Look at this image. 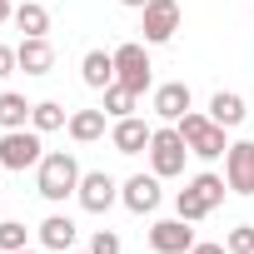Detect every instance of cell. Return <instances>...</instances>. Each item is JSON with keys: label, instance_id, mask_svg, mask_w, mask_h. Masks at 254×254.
<instances>
[{"label": "cell", "instance_id": "7", "mask_svg": "<svg viewBox=\"0 0 254 254\" xmlns=\"http://www.w3.org/2000/svg\"><path fill=\"white\" fill-rule=\"evenodd\" d=\"M185 25V10L180 0H150V5L140 10V30H145V45H170Z\"/></svg>", "mask_w": 254, "mask_h": 254}, {"label": "cell", "instance_id": "8", "mask_svg": "<svg viewBox=\"0 0 254 254\" xmlns=\"http://www.w3.org/2000/svg\"><path fill=\"white\" fill-rule=\"evenodd\" d=\"M75 199H80V209H85V214H105V209H115V204H120V180H115V175H105V170H85V175H80Z\"/></svg>", "mask_w": 254, "mask_h": 254}, {"label": "cell", "instance_id": "23", "mask_svg": "<svg viewBox=\"0 0 254 254\" xmlns=\"http://www.w3.org/2000/svg\"><path fill=\"white\" fill-rule=\"evenodd\" d=\"M0 249H5V254L30 249V229H25L20 219H0Z\"/></svg>", "mask_w": 254, "mask_h": 254}, {"label": "cell", "instance_id": "27", "mask_svg": "<svg viewBox=\"0 0 254 254\" xmlns=\"http://www.w3.org/2000/svg\"><path fill=\"white\" fill-rule=\"evenodd\" d=\"M190 254H229V249H224V244H209V239H204V244L194 239V249H190Z\"/></svg>", "mask_w": 254, "mask_h": 254}, {"label": "cell", "instance_id": "4", "mask_svg": "<svg viewBox=\"0 0 254 254\" xmlns=\"http://www.w3.org/2000/svg\"><path fill=\"white\" fill-rule=\"evenodd\" d=\"M115 80L130 85L135 95L155 90V65H150V45H145V40H125V45H115Z\"/></svg>", "mask_w": 254, "mask_h": 254}, {"label": "cell", "instance_id": "24", "mask_svg": "<svg viewBox=\"0 0 254 254\" xmlns=\"http://www.w3.org/2000/svg\"><path fill=\"white\" fill-rule=\"evenodd\" d=\"M224 249L229 254H254V224H234L229 239H224Z\"/></svg>", "mask_w": 254, "mask_h": 254}, {"label": "cell", "instance_id": "2", "mask_svg": "<svg viewBox=\"0 0 254 254\" xmlns=\"http://www.w3.org/2000/svg\"><path fill=\"white\" fill-rule=\"evenodd\" d=\"M224 194H229V185H224V175H194L180 194H175V214L180 219H190V224H199V219H209L219 204H224Z\"/></svg>", "mask_w": 254, "mask_h": 254}, {"label": "cell", "instance_id": "22", "mask_svg": "<svg viewBox=\"0 0 254 254\" xmlns=\"http://www.w3.org/2000/svg\"><path fill=\"white\" fill-rule=\"evenodd\" d=\"M100 95H105V105H100V110H105L110 120H125V115H135V105H140V95H135L130 85H120V80H115V85H105Z\"/></svg>", "mask_w": 254, "mask_h": 254}, {"label": "cell", "instance_id": "15", "mask_svg": "<svg viewBox=\"0 0 254 254\" xmlns=\"http://www.w3.org/2000/svg\"><path fill=\"white\" fill-rule=\"evenodd\" d=\"M35 234H40V249H50V254H65V249H75V239H80V224H75L70 214H45Z\"/></svg>", "mask_w": 254, "mask_h": 254}, {"label": "cell", "instance_id": "28", "mask_svg": "<svg viewBox=\"0 0 254 254\" xmlns=\"http://www.w3.org/2000/svg\"><path fill=\"white\" fill-rule=\"evenodd\" d=\"M5 20H15V5H10V0H0V25H5Z\"/></svg>", "mask_w": 254, "mask_h": 254}, {"label": "cell", "instance_id": "12", "mask_svg": "<svg viewBox=\"0 0 254 254\" xmlns=\"http://www.w3.org/2000/svg\"><path fill=\"white\" fill-rule=\"evenodd\" d=\"M150 135H155V125H145L140 115L110 120V145H115V155H145V150H150Z\"/></svg>", "mask_w": 254, "mask_h": 254}, {"label": "cell", "instance_id": "31", "mask_svg": "<svg viewBox=\"0 0 254 254\" xmlns=\"http://www.w3.org/2000/svg\"><path fill=\"white\" fill-rule=\"evenodd\" d=\"M20 254H40V249H20Z\"/></svg>", "mask_w": 254, "mask_h": 254}, {"label": "cell", "instance_id": "29", "mask_svg": "<svg viewBox=\"0 0 254 254\" xmlns=\"http://www.w3.org/2000/svg\"><path fill=\"white\" fill-rule=\"evenodd\" d=\"M120 5H125V10H145L150 0H120Z\"/></svg>", "mask_w": 254, "mask_h": 254}, {"label": "cell", "instance_id": "6", "mask_svg": "<svg viewBox=\"0 0 254 254\" xmlns=\"http://www.w3.org/2000/svg\"><path fill=\"white\" fill-rule=\"evenodd\" d=\"M150 170L160 175V180H180L185 175V160H190V145L180 140V130L175 125H165V130H155L150 135Z\"/></svg>", "mask_w": 254, "mask_h": 254}, {"label": "cell", "instance_id": "17", "mask_svg": "<svg viewBox=\"0 0 254 254\" xmlns=\"http://www.w3.org/2000/svg\"><path fill=\"white\" fill-rule=\"evenodd\" d=\"M204 115H209L214 125H224V130H239L249 110H244V100H239L234 90H214V95H209V110H204Z\"/></svg>", "mask_w": 254, "mask_h": 254}, {"label": "cell", "instance_id": "21", "mask_svg": "<svg viewBox=\"0 0 254 254\" xmlns=\"http://www.w3.org/2000/svg\"><path fill=\"white\" fill-rule=\"evenodd\" d=\"M15 30H25V35H50L45 0H20V5H15Z\"/></svg>", "mask_w": 254, "mask_h": 254}, {"label": "cell", "instance_id": "26", "mask_svg": "<svg viewBox=\"0 0 254 254\" xmlns=\"http://www.w3.org/2000/svg\"><path fill=\"white\" fill-rule=\"evenodd\" d=\"M20 70V60H15V45H0V80L5 75H15Z\"/></svg>", "mask_w": 254, "mask_h": 254}, {"label": "cell", "instance_id": "10", "mask_svg": "<svg viewBox=\"0 0 254 254\" xmlns=\"http://www.w3.org/2000/svg\"><path fill=\"white\" fill-rule=\"evenodd\" d=\"M150 249H155V254H190V249H194L190 219H180V214L155 219V224H150Z\"/></svg>", "mask_w": 254, "mask_h": 254}, {"label": "cell", "instance_id": "16", "mask_svg": "<svg viewBox=\"0 0 254 254\" xmlns=\"http://www.w3.org/2000/svg\"><path fill=\"white\" fill-rule=\"evenodd\" d=\"M65 130H70L75 145H95V140H105V130H110V115H105V110H75Z\"/></svg>", "mask_w": 254, "mask_h": 254}, {"label": "cell", "instance_id": "20", "mask_svg": "<svg viewBox=\"0 0 254 254\" xmlns=\"http://www.w3.org/2000/svg\"><path fill=\"white\" fill-rule=\"evenodd\" d=\"M65 125H70V110L60 100H40L30 110V130H40V135H55V130H65Z\"/></svg>", "mask_w": 254, "mask_h": 254}, {"label": "cell", "instance_id": "32", "mask_svg": "<svg viewBox=\"0 0 254 254\" xmlns=\"http://www.w3.org/2000/svg\"><path fill=\"white\" fill-rule=\"evenodd\" d=\"M0 254H5V249H0Z\"/></svg>", "mask_w": 254, "mask_h": 254}, {"label": "cell", "instance_id": "1", "mask_svg": "<svg viewBox=\"0 0 254 254\" xmlns=\"http://www.w3.org/2000/svg\"><path fill=\"white\" fill-rule=\"evenodd\" d=\"M80 160L70 155V150H45V160L35 165V190H40V199H50V204H65L75 190H80Z\"/></svg>", "mask_w": 254, "mask_h": 254}, {"label": "cell", "instance_id": "9", "mask_svg": "<svg viewBox=\"0 0 254 254\" xmlns=\"http://www.w3.org/2000/svg\"><path fill=\"white\" fill-rule=\"evenodd\" d=\"M160 199H165V190H160V175L155 170L150 175H130V180L120 185V204L130 209V214H155Z\"/></svg>", "mask_w": 254, "mask_h": 254}, {"label": "cell", "instance_id": "3", "mask_svg": "<svg viewBox=\"0 0 254 254\" xmlns=\"http://www.w3.org/2000/svg\"><path fill=\"white\" fill-rule=\"evenodd\" d=\"M175 130H180V140L190 145V155H194V160H219V155L229 150L224 125H214L204 110H185V115L175 120Z\"/></svg>", "mask_w": 254, "mask_h": 254}, {"label": "cell", "instance_id": "14", "mask_svg": "<svg viewBox=\"0 0 254 254\" xmlns=\"http://www.w3.org/2000/svg\"><path fill=\"white\" fill-rule=\"evenodd\" d=\"M15 60H20L25 75H50V70H55V45H50V35H20Z\"/></svg>", "mask_w": 254, "mask_h": 254}, {"label": "cell", "instance_id": "19", "mask_svg": "<svg viewBox=\"0 0 254 254\" xmlns=\"http://www.w3.org/2000/svg\"><path fill=\"white\" fill-rule=\"evenodd\" d=\"M30 100L20 95V90H0V130H25L30 125Z\"/></svg>", "mask_w": 254, "mask_h": 254}, {"label": "cell", "instance_id": "5", "mask_svg": "<svg viewBox=\"0 0 254 254\" xmlns=\"http://www.w3.org/2000/svg\"><path fill=\"white\" fill-rule=\"evenodd\" d=\"M45 160V140H40V130H5L0 135V170H15V175H25V170H35Z\"/></svg>", "mask_w": 254, "mask_h": 254}, {"label": "cell", "instance_id": "13", "mask_svg": "<svg viewBox=\"0 0 254 254\" xmlns=\"http://www.w3.org/2000/svg\"><path fill=\"white\" fill-rule=\"evenodd\" d=\"M150 110H155L165 125H175L185 110H194V95H190V85H185V80H165V85H155V90H150Z\"/></svg>", "mask_w": 254, "mask_h": 254}, {"label": "cell", "instance_id": "11", "mask_svg": "<svg viewBox=\"0 0 254 254\" xmlns=\"http://www.w3.org/2000/svg\"><path fill=\"white\" fill-rule=\"evenodd\" d=\"M224 185L234 194H254V140H234L224 150Z\"/></svg>", "mask_w": 254, "mask_h": 254}, {"label": "cell", "instance_id": "25", "mask_svg": "<svg viewBox=\"0 0 254 254\" xmlns=\"http://www.w3.org/2000/svg\"><path fill=\"white\" fill-rule=\"evenodd\" d=\"M90 254H120V234L115 229H95L90 234Z\"/></svg>", "mask_w": 254, "mask_h": 254}, {"label": "cell", "instance_id": "18", "mask_svg": "<svg viewBox=\"0 0 254 254\" xmlns=\"http://www.w3.org/2000/svg\"><path fill=\"white\" fill-rule=\"evenodd\" d=\"M80 80H85L90 90L115 85V50H85V60H80Z\"/></svg>", "mask_w": 254, "mask_h": 254}, {"label": "cell", "instance_id": "30", "mask_svg": "<svg viewBox=\"0 0 254 254\" xmlns=\"http://www.w3.org/2000/svg\"><path fill=\"white\" fill-rule=\"evenodd\" d=\"M65 254H90V249H65Z\"/></svg>", "mask_w": 254, "mask_h": 254}]
</instances>
